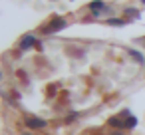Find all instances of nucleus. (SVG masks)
Listing matches in <instances>:
<instances>
[{
    "instance_id": "20e7f679",
    "label": "nucleus",
    "mask_w": 145,
    "mask_h": 135,
    "mask_svg": "<svg viewBox=\"0 0 145 135\" xmlns=\"http://www.w3.org/2000/svg\"><path fill=\"white\" fill-rule=\"evenodd\" d=\"M123 115L127 117V119H125V127H135L137 119H135V117H131V115H129V111H123Z\"/></svg>"
},
{
    "instance_id": "9b49d317",
    "label": "nucleus",
    "mask_w": 145,
    "mask_h": 135,
    "mask_svg": "<svg viewBox=\"0 0 145 135\" xmlns=\"http://www.w3.org/2000/svg\"><path fill=\"white\" fill-rule=\"evenodd\" d=\"M26 135H28V133H26Z\"/></svg>"
},
{
    "instance_id": "0eeeda50",
    "label": "nucleus",
    "mask_w": 145,
    "mask_h": 135,
    "mask_svg": "<svg viewBox=\"0 0 145 135\" xmlns=\"http://www.w3.org/2000/svg\"><path fill=\"white\" fill-rule=\"evenodd\" d=\"M129 54H131V56H133V58H135L137 62H141V64H143V58H141V54H137L135 50H129Z\"/></svg>"
},
{
    "instance_id": "9d476101",
    "label": "nucleus",
    "mask_w": 145,
    "mask_h": 135,
    "mask_svg": "<svg viewBox=\"0 0 145 135\" xmlns=\"http://www.w3.org/2000/svg\"><path fill=\"white\" fill-rule=\"evenodd\" d=\"M143 2H145V0H143Z\"/></svg>"
},
{
    "instance_id": "f257e3e1",
    "label": "nucleus",
    "mask_w": 145,
    "mask_h": 135,
    "mask_svg": "<svg viewBox=\"0 0 145 135\" xmlns=\"http://www.w3.org/2000/svg\"><path fill=\"white\" fill-rule=\"evenodd\" d=\"M26 125L32 127V129H40V127H46V121L40 119V117H28L26 119Z\"/></svg>"
},
{
    "instance_id": "1a4fd4ad",
    "label": "nucleus",
    "mask_w": 145,
    "mask_h": 135,
    "mask_svg": "<svg viewBox=\"0 0 145 135\" xmlns=\"http://www.w3.org/2000/svg\"><path fill=\"white\" fill-rule=\"evenodd\" d=\"M111 135H123V133H119V131H113V133H111Z\"/></svg>"
},
{
    "instance_id": "6e6552de",
    "label": "nucleus",
    "mask_w": 145,
    "mask_h": 135,
    "mask_svg": "<svg viewBox=\"0 0 145 135\" xmlns=\"http://www.w3.org/2000/svg\"><path fill=\"white\" fill-rule=\"evenodd\" d=\"M109 24H115V26H121V24H123V20H117V18H113V20H109Z\"/></svg>"
},
{
    "instance_id": "423d86ee",
    "label": "nucleus",
    "mask_w": 145,
    "mask_h": 135,
    "mask_svg": "<svg viewBox=\"0 0 145 135\" xmlns=\"http://www.w3.org/2000/svg\"><path fill=\"white\" fill-rule=\"evenodd\" d=\"M89 8H91L93 12H97V10H101V8H103V2H99V0H95V2H91V4H89Z\"/></svg>"
},
{
    "instance_id": "7ed1b4c3",
    "label": "nucleus",
    "mask_w": 145,
    "mask_h": 135,
    "mask_svg": "<svg viewBox=\"0 0 145 135\" xmlns=\"http://www.w3.org/2000/svg\"><path fill=\"white\" fill-rule=\"evenodd\" d=\"M32 44H34V38H32V36H24V38H22L20 48H22V50H26V48H30Z\"/></svg>"
},
{
    "instance_id": "f03ea898",
    "label": "nucleus",
    "mask_w": 145,
    "mask_h": 135,
    "mask_svg": "<svg viewBox=\"0 0 145 135\" xmlns=\"http://www.w3.org/2000/svg\"><path fill=\"white\" fill-rule=\"evenodd\" d=\"M66 26V20H62V18H56L48 28H46V32H58V30H62Z\"/></svg>"
},
{
    "instance_id": "39448f33",
    "label": "nucleus",
    "mask_w": 145,
    "mask_h": 135,
    "mask_svg": "<svg viewBox=\"0 0 145 135\" xmlns=\"http://www.w3.org/2000/svg\"><path fill=\"white\" fill-rule=\"evenodd\" d=\"M109 125L111 127H125V123H121V119H117V117H111L109 119Z\"/></svg>"
}]
</instances>
